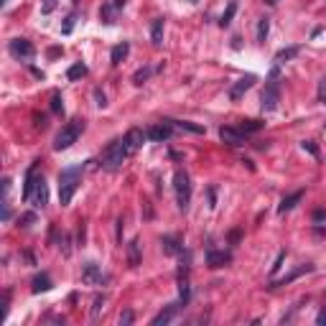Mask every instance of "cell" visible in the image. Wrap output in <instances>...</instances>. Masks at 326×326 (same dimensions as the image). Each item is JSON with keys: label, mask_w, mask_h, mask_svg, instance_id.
<instances>
[{"label": "cell", "mask_w": 326, "mask_h": 326, "mask_svg": "<svg viewBox=\"0 0 326 326\" xmlns=\"http://www.w3.org/2000/svg\"><path fill=\"white\" fill-rule=\"evenodd\" d=\"M316 324H319V326H326V306L319 311V316H316Z\"/></svg>", "instance_id": "b9f144b4"}, {"label": "cell", "mask_w": 326, "mask_h": 326, "mask_svg": "<svg viewBox=\"0 0 326 326\" xmlns=\"http://www.w3.org/2000/svg\"><path fill=\"white\" fill-rule=\"evenodd\" d=\"M82 77H87V66L82 61H77L69 66V72H66V79L69 82H77V79H82Z\"/></svg>", "instance_id": "603a6c76"}, {"label": "cell", "mask_w": 326, "mask_h": 326, "mask_svg": "<svg viewBox=\"0 0 326 326\" xmlns=\"http://www.w3.org/2000/svg\"><path fill=\"white\" fill-rule=\"evenodd\" d=\"M189 3H196V0H189Z\"/></svg>", "instance_id": "681fc988"}, {"label": "cell", "mask_w": 326, "mask_h": 326, "mask_svg": "<svg viewBox=\"0 0 326 326\" xmlns=\"http://www.w3.org/2000/svg\"><path fill=\"white\" fill-rule=\"evenodd\" d=\"M178 308H181V303H168V306H166L161 313H155L151 324H153V326H166V324H171V321L176 319Z\"/></svg>", "instance_id": "30bf717a"}, {"label": "cell", "mask_w": 326, "mask_h": 326, "mask_svg": "<svg viewBox=\"0 0 326 326\" xmlns=\"http://www.w3.org/2000/svg\"><path fill=\"white\" fill-rule=\"evenodd\" d=\"M265 3H268V5H275V3H278V0H265Z\"/></svg>", "instance_id": "bcb514c9"}, {"label": "cell", "mask_w": 326, "mask_h": 326, "mask_svg": "<svg viewBox=\"0 0 326 326\" xmlns=\"http://www.w3.org/2000/svg\"><path fill=\"white\" fill-rule=\"evenodd\" d=\"M51 112H56V115H61V112H64V99H61L59 92L51 95Z\"/></svg>", "instance_id": "4dcf8cb0"}, {"label": "cell", "mask_w": 326, "mask_h": 326, "mask_svg": "<svg viewBox=\"0 0 326 326\" xmlns=\"http://www.w3.org/2000/svg\"><path fill=\"white\" fill-rule=\"evenodd\" d=\"M72 3H74V5H77V3H79V0H72Z\"/></svg>", "instance_id": "c3c4849f"}, {"label": "cell", "mask_w": 326, "mask_h": 326, "mask_svg": "<svg viewBox=\"0 0 326 326\" xmlns=\"http://www.w3.org/2000/svg\"><path fill=\"white\" fill-rule=\"evenodd\" d=\"M122 230H125V222H122V217L117 219V242H122Z\"/></svg>", "instance_id": "7bdbcfd3"}, {"label": "cell", "mask_w": 326, "mask_h": 326, "mask_svg": "<svg viewBox=\"0 0 326 326\" xmlns=\"http://www.w3.org/2000/svg\"><path fill=\"white\" fill-rule=\"evenodd\" d=\"M107 275L102 273V268L97 263H84L82 265V283L84 286H105Z\"/></svg>", "instance_id": "8992f818"}, {"label": "cell", "mask_w": 326, "mask_h": 326, "mask_svg": "<svg viewBox=\"0 0 326 326\" xmlns=\"http://www.w3.org/2000/svg\"><path fill=\"white\" fill-rule=\"evenodd\" d=\"M128 263H130V268H138L140 265V242L138 240H133L128 245Z\"/></svg>", "instance_id": "44dd1931"}, {"label": "cell", "mask_w": 326, "mask_h": 326, "mask_svg": "<svg viewBox=\"0 0 326 326\" xmlns=\"http://www.w3.org/2000/svg\"><path fill=\"white\" fill-rule=\"evenodd\" d=\"M301 145H303V151H308V153L313 155V158H319V148L313 145V140H303Z\"/></svg>", "instance_id": "8d00e7d4"}, {"label": "cell", "mask_w": 326, "mask_h": 326, "mask_svg": "<svg viewBox=\"0 0 326 326\" xmlns=\"http://www.w3.org/2000/svg\"><path fill=\"white\" fill-rule=\"evenodd\" d=\"M234 13H237V0H232V3L227 5V10H224V13H222V18H219V26H222V28H227V26L232 23Z\"/></svg>", "instance_id": "484cf974"}, {"label": "cell", "mask_w": 326, "mask_h": 326, "mask_svg": "<svg viewBox=\"0 0 326 326\" xmlns=\"http://www.w3.org/2000/svg\"><path fill=\"white\" fill-rule=\"evenodd\" d=\"M168 122H171V125L173 128H178V130H186V133H194V135H201V133H204V128H201V125H194V122H181V120H168Z\"/></svg>", "instance_id": "cb8c5ba5"}, {"label": "cell", "mask_w": 326, "mask_h": 326, "mask_svg": "<svg viewBox=\"0 0 326 326\" xmlns=\"http://www.w3.org/2000/svg\"><path fill=\"white\" fill-rule=\"evenodd\" d=\"M128 54H130V43H128V41H122V43H117V46L112 49V54H110V61L117 66V64H122V59H125Z\"/></svg>", "instance_id": "ffe728a7"}, {"label": "cell", "mask_w": 326, "mask_h": 326, "mask_svg": "<svg viewBox=\"0 0 326 326\" xmlns=\"http://www.w3.org/2000/svg\"><path fill=\"white\" fill-rule=\"evenodd\" d=\"M163 26H166L163 18H155L151 23V41H153V46H161V43H163Z\"/></svg>", "instance_id": "d6986e66"}, {"label": "cell", "mask_w": 326, "mask_h": 326, "mask_svg": "<svg viewBox=\"0 0 326 326\" xmlns=\"http://www.w3.org/2000/svg\"><path fill=\"white\" fill-rule=\"evenodd\" d=\"M263 125H265L263 120H242V122H240V130H242V133H257Z\"/></svg>", "instance_id": "83f0119b"}, {"label": "cell", "mask_w": 326, "mask_h": 326, "mask_svg": "<svg viewBox=\"0 0 326 326\" xmlns=\"http://www.w3.org/2000/svg\"><path fill=\"white\" fill-rule=\"evenodd\" d=\"M268 31H270V20L260 18V23H257V43H263L268 38Z\"/></svg>", "instance_id": "f1b7e54d"}, {"label": "cell", "mask_w": 326, "mask_h": 326, "mask_svg": "<svg viewBox=\"0 0 326 326\" xmlns=\"http://www.w3.org/2000/svg\"><path fill=\"white\" fill-rule=\"evenodd\" d=\"M128 145H125V140H112V143H107V148L102 151V168L105 171H117V168L125 163V158H128Z\"/></svg>", "instance_id": "7a4b0ae2"}, {"label": "cell", "mask_w": 326, "mask_h": 326, "mask_svg": "<svg viewBox=\"0 0 326 326\" xmlns=\"http://www.w3.org/2000/svg\"><path fill=\"white\" fill-rule=\"evenodd\" d=\"M74 23H77V13H69V16L64 18V26H61V33H64V36L74 31Z\"/></svg>", "instance_id": "1f68e13d"}, {"label": "cell", "mask_w": 326, "mask_h": 326, "mask_svg": "<svg viewBox=\"0 0 326 326\" xmlns=\"http://www.w3.org/2000/svg\"><path fill=\"white\" fill-rule=\"evenodd\" d=\"M301 199H303V191H293L290 196H283V201L278 204V214H286V211H290V209H293Z\"/></svg>", "instance_id": "ac0fdd59"}, {"label": "cell", "mask_w": 326, "mask_h": 326, "mask_svg": "<svg viewBox=\"0 0 326 326\" xmlns=\"http://www.w3.org/2000/svg\"><path fill=\"white\" fill-rule=\"evenodd\" d=\"M115 13H117L115 3H105L102 10H99V20H102V23H115Z\"/></svg>", "instance_id": "d4e9b609"}, {"label": "cell", "mask_w": 326, "mask_h": 326, "mask_svg": "<svg viewBox=\"0 0 326 326\" xmlns=\"http://www.w3.org/2000/svg\"><path fill=\"white\" fill-rule=\"evenodd\" d=\"M82 133H84V120H72V122H66V125L59 130V135H56L54 151H66V148H72Z\"/></svg>", "instance_id": "3957f363"}, {"label": "cell", "mask_w": 326, "mask_h": 326, "mask_svg": "<svg viewBox=\"0 0 326 326\" xmlns=\"http://www.w3.org/2000/svg\"><path fill=\"white\" fill-rule=\"evenodd\" d=\"M209 207H211V209L217 207V189H214V186L209 189Z\"/></svg>", "instance_id": "60d3db41"}, {"label": "cell", "mask_w": 326, "mask_h": 326, "mask_svg": "<svg viewBox=\"0 0 326 326\" xmlns=\"http://www.w3.org/2000/svg\"><path fill=\"white\" fill-rule=\"evenodd\" d=\"M173 189H176V201L181 209H189V201H191V181H189V173L186 171H176L173 173Z\"/></svg>", "instance_id": "277c9868"}, {"label": "cell", "mask_w": 326, "mask_h": 326, "mask_svg": "<svg viewBox=\"0 0 326 326\" xmlns=\"http://www.w3.org/2000/svg\"><path fill=\"white\" fill-rule=\"evenodd\" d=\"M82 173H84V166H69L59 173V201H61V207L72 204L77 189L82 184Z\"/></svg>", "instance_id": "6da1fadb"}, {"label": "cell", "mask_w": 326, "mask_h": 326, "mask_svg": "<svg viewBox=\"0 0 326 326\" xmlns=\"http://www.w3.org/2000/svg\"><path fill=\"white\" fill-rule=\"evenodd\" d=\"M36 168H38V161L31 163L28 173H26V186H23V201H31L33 199V191L38 186V176H36Z\"/></svg>", "instance_id": "7c38bea8"}, {"label": "cell", "mask_w": 326, "mask_h": 326, "mask_svg": "<svg viewBox=\"0 0 326 326\" xmlns=\"http://www.w3.org/2000/svg\"><path fill=\"white\" fill-rule=\"evenodd\" d=\"M161 247L166 255H181L184 252V245L178 242V237H173V234H166V237H161Z\"/></svg>", "instance_id": "2e32d148"}, {"label": "cell", "mask_w": 326, "mask_h": 326, "mask_svg": "<svg viewBox=\"0 0 326 326\" xmlns=\"http://www.w3.org/2000/svg\"><path fill=\"white\" fill-rule=\"evenodd\" d=\"M230 260H232V255L224 252V250H209L207 252V265L209 268H224Z\"/></svg>", "instance_id": "5bb4252c"}, {"label": "cell", "mask_w": 326, "mask_h": 326, "mask_svg": "<svg viewBox=\"0 0 326 326\" xmlns=\"http://www.w3.org/2000/svg\"><path fill=\"white\" fill-rule=\"evenodd\" d=\"M319 102H321V105H326V79H321V82H319Z\"/></svg>", "instance_id": "ab89813d"}, {"label": "cell", "mask_w": 326, "mask_h": 326, "mask_svg": "<svg viewBox=\"0 0 326 326\" xmlns=\"http://www.w3.org/2000/svg\"><path fill=\"white\" fill-rule=\"evenodd\" d=\"M173 135V125L168 120H163V125H153L151 130H148V138L153 140V143H163V140H168Z\"/></svg>", "instance_id": "8fae6325"}, {"label": "cell", "mask_w": 326, "mask_h": 326, "mask_svg": "<svg viewBox=\"0 0 326 326\" xmlns=\"http://www.w3.org/2000/svg\"><path fill=\"white\" fill-rule=\"evenodd\" d=\"M8 51L13 54L16 59H20V61H28V59H33V54H36L33 43L26 41V38H13V41L8 43Z\"/></svg>", "instance_id": "52a82bcc"}, {"label": "cell", "mask_w": 326, "mask_h": 326, "mask_svg": "<svg viewBox=\"0 0 326 326\" xmlns=\"http://www.w3.org/2000/svg\"><path fill=\"white\" fill-rule=\"evenodd\" d=\"M87 240V232H84V224H79V245H84Z\"/></svg>", "instance_id": "ee69618b"}, {"label": "cell", "mask_w": 326, "mask_h": 326, "mask_svg": "<svg viewBox=\"0 0 326 326\" xmlns=\"http://www.w3.org/2000/svg\"><path fill=\"white\" fill-rule=\"evenodd\" d=\"M61 242H64V245H61V250H64V255H66V257H69V255H72V237H69V234H64V237H61Z\"/></svg>", "instance_id": "74e56055"}, {"label": "cell", "mask_w": 326, "mask_h": 326, "mask_svg": "<svg viewBox=\"0 0 326 326\" xmlns=\"http://www.w3.org/2000/svg\"><path fill=\"white\" fill-rule=\"evenodd\" d=\"M145 138H148V133H143L140 128H130L128 130V135L125 138H122V140H125V145H128V151L133 153V151H138L140 148V145H143V140Z\"/></svg>", "instance_id": "4fadbf2b"}, {"label": "cell", "mask_w": 326, "mask_h": 326, "mask_svg": "<svg viewBox=\"0 0 326 326\" xmlns=\"http://www.w3.org/2000/svg\"><path fill=\"white\" fill-rule=\"evenodd\" d=\"M298 54H301V46H288V49H280V51L275 54V61H278V64L290 61V59H296Z\"/></svg>", "instance_id": "7402d4cb"}, {"label": "cell", "mask_w": 326, "mask_h": 326, "mask_svg": "<svg viewBox=\"0 0 326 326\" xmlns=\"http://www.w3.org/2000/svg\"><path fill=\"white\" fill-rule=\"evenodd\" d=\"M33 222H36V214H31V211H28V214H23V217H18V227H31V224Z\"/></svg>", "instance_id": "e575fe53"}, {"label": "cell", "mask_w": 326, "mask_h": 326, "mask_svg": "<svg viewBox=\"0 0 326 326\" xmlns=\"http://www.w3.org/2000/svg\"><path fill=\"white\" fill-rule=\"evenodd\" d=\"M95 99H97V107H107V97L102 89H95Z\"/></svg>", "instance_id": "f35d334b"}, {"label": "cell", "mask_w": 326, "mask_h": 326, "mask_svg": "<svg viewBox=\"0 0 326 326\" xmlns=\"http://www.w3.org/2000/svg\"><path fill=\"white\" fill-rule=\"evenodd\" d=\"M5 3H8V0H0V5H5Z\"/></svg>", "instance_id": "7dc6e473"}, {"label": "cell", "mask_w": 326, "mask_h": 326, "mask_svg": "<svg viewBox=\"0 0 326 326\" xmlns=\"http://www.w3.org/2000/svg\"><path fill=\"white\" fill-rule=\"evenodd\" d=\"M133 321H135V313H133L130 308H125V311L120 313V326H130Z\"/></svg>", "instance_id": "836d02e7"}, {"label": "cell", "mask_w": 326, "mask_h": 326, "mask_svg": "<svg viewBox=\"0 0 326 326\" xmlns=\"http://www.w3.org/2000/svg\"><path fill=\"white\" fill-rule=\"evenodd\" d=\"M324 128H326V122H324Z\"/></svg>", "instance_id": "f907efd6"}, {"label": "cell", "mask_w": 326, "mask_h": 326, "mask_svg": "<svg viewBox=\"0 0 326 326\" xmlns=\"http://www.w3.org/2000/svg\"><path fill=\"white\" fill-rule=\"evenodd\" d=\"M278 102H280V84L270 77V82H268L265 89H263L260 107H263V112H275L278 110Z\"/></svg>", "instance_id": "5b68a950"}, {"label": "cell", "mask_w": 326, "mask_h": 326, "mask_svg": "<svg viewBox=\"0 0 326 326\" xmlns=\"http://www.w3.org/2000/svg\"><path fill=\"white\" fill-rule=\"evenodd\" d=\"M51 288H54V283H51V278L46 273H41V275H36L31 280V290H33V293H46V290H51Z\"/></svg>", "instance_id": "e0dca14e"}, {"label": "cell", "mask_w": 326, "mask_h": 326, "mask_svg": "<svg viewBox=\"0 0 326 326\" xmlns=\"http://www.w3.org/2000/svg\"><path fill=\"white\" fill-rule=\"evenodd\" d=\"M59 5V0H41V13L43 16H49V13H54V8Z\"/></svg>", "instance_id": "d6a6232c"}, {"label": "cell", "mask_w": 326, "mask_h": 326, "mask_svg": "<svg viewBox=\"0 0 326 326\" xmlns=\"http://www.w3.org/2000/svg\"><path fill=\"white\" fill-rule=\"evenodd\" d=\"M219 138H222V143H227V145H232V148H237V145H245L247 133L234 130V128H219Z\"/></svg>", "instance_id": "9c48e42d"}, {"label": "cell", "mask_w": 326, "mask_h": 326, "mask_svg": "<svg viewBox=\"0 0 326 326\" xmlns=\"http://www.w3.org/2000/svg\"><path fill=\"white\" fill-rule=\"evenodd\" d=\"M112 3H115V8L120 10V8H125V3H128V0H112Z\"/></svg>", "instance_id": "f6af8a7d"}, {"label": "cell", "mask_w": 326, "mask_h": 326, "mask_svg": "<svg viewBox=\"0 0 326 326\" xmlns=\"http://www.w3.org/2000/svg\"><path fill=\"white\" fill-rule=\"evenodd\" d=\"M105 303H107V296H105V293H99V296H95V301H92V319H95V321L99 319V313H102V308H105Z\"/></svg>", "instance_id": "4316f807"}, {"label": "cell", "mask_w": 326, "mask_h": 326, "mask_svg": "<svg viewBox=\"0 0 326 326\" xmlns=\"http://www.w3.org/2000/svg\"><path fill=\"white\" fill-rule=\"evenodd\" d=\"M148 77H151V69H148V66H143V69H138L135 74H133V84H135V87H143Z\"/></svg>", "instance_id": "f546056e"}, {"label": "cell", "mask_w": 326, "mask_h": 326, "mask_svg": "<svg viewBox=\"0 0 326 326\" xmlns=\"http://www.w3.org/2000/svg\"><path fill=\"white\" fill-rule=\"evenodd\" d=\"M33 204H36L38 209H43L49 204V189H46V181H43V176L38 178V186H36V191H33Z\"/></svg>", "instance_id": "9a60e30c"}, {"label": "cell", "mask_w": 326, "mask_h": 326, "mask_svg": "<svg viewBox=\"0 0 326 326\" xmlns=\"http://www.w3.org/2000/svg\"><path fill=\"white\" fill-rule=\"evenodd\" d=\"M283 260H286V250H280L278 257H275V263H273V268H270V273H273V275L280 270V268H283Z\"/></svg>", "instance_id": "d590c367"}, {"label": "cell", "mask_w": 326, "mask_h": 326, "mask_svg": "<svg viewBox=\"0 0 326 326\" xmlns=\"http://www.w3.org/2000/svg\"><path fill=\"white\" fill-rule=\"evenodd\" d=\"M252 84H255V74H247V77H242V79H237L232 84V89H230V99H232V102H240V99L245 97V92Z\"/></svg>", "instance_id": "ba28073f"}]
</instances>
